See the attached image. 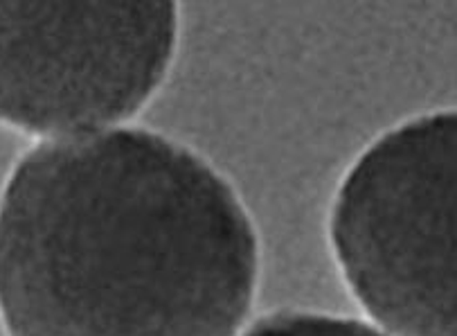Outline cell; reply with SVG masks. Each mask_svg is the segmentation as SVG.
Instances as JSON below:
<instances>
[{
    "label": "cell",
    "mask_w": 457,
    "mask_h": 336,
    "mask_svg": "<svg viewBox=\"0 0 457 336\" xmlns=\"http://www.w3.org/2000/svg\"><path fill=\"white\" fill-rule=\"evenodd\" d=\"M457 115L390 129L349 167L329 242L345 284L390 336H457Z\"/></svg>",
    "instance_id": "obj_2"
},
{
    "label": "cell",
    "mask_w": 457,
    "mask_h": 336,
    "mask_svg": "<svg viewBox=\"0 0 457 336\" xmlns=\"http://www.w3.org/2000/svg\"><path fill=\"white\" fill-rule=\"evenodd\" d=\"M241 336H390L378 327L353 318L329 316L313 312H284L260 318Z\"/></svg>",
    "instance_id": "obj_4"
},
{
    "label": "cell",
    "mask_w": 457,
    "mask_h": 336,
    "mask_svg": "<svg viewBox=\"0 0 457 336\" xmlns=\"http://www.w3.org/2000/svg\"><path fill=\"white\" fill-rule=\"evenodd\" d=\"M176 41L165 0H0V122L50 138L124 122L161 88Z\"/></svg>",
    "instance_id": "obj_3"
},
{
    "label": "cell",
    "mask_w": 457,
    "mask_h": 336,
    "mask_svg": "<svg viewBox=\"0 0 457 336\" xmlns=\"http://www.w3.org/2000/svg\"><path fill=\"white\" fill-rule=\"evenodd\" d=\"M257 280L235 188L149 129L47 138L0 197L7 336H239Z\"/></svg>",
    "instance_id": "obj_1"
}]
</instances>
